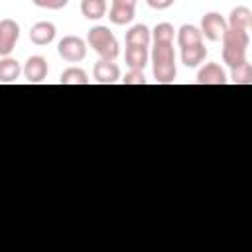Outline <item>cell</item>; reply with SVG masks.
Returning <instances> with one entry per match:
<instances>
[{
  "mask_svg": "<svg viewBox=\"0 0 252 252\" xmlns=\"http://www.w3.org/2000/svg\"><path fill=\"white\" fill-rule=\"evenodd\" d=\"M222 41V61L234 69L238 65H242L246 59V53H248V45H250V35L248 32L244 30H232L228 28L224 32V35L220 37Z\"/></svg>",
  "mask_w": 252,
  "mask_h": 252,
  "instance_id": "1",
  "label": "cell"
},
{
  "mask_svg": "<svg viewBox=\"0 0 252 252\" xmlns=\"http://www.w3.org/2000/svg\"><path fill=\"white\" fill-rule=\"evenodd\" d=\"M152 67H154V79L159 85H169L177 77L175 67V51L173 43H154L152 49Z\"/></svg>",
  "mask_w": 252,
  "mask_h": 252,
  "instance_id": "2",
  "label": "cell"
},
{
  "mask_svg": "<svg viewBox=\"0 0 252 252\" xmlns=\"http://www.w3.org/2000/svg\"><path fill=\"white\" fill-rule=\"evenodd\" d=\"M87 43H89V47H93L98 53L100 59L114 61L118 57V41L106 26L91 28L89 33H87Z\"/></svg>",
  "mask_w": 252,
  "mask_h": 252,
  "instance_id": "3",
  "label": "cell"
},
{
  "mask_svg": "<svg viewBox=\"0 0 252 252\" xmlns=\"http://www.w3.org/2000/svg\"><path fill=\"white\" fill-rule=\"evenodd\" d=\"M57 53L67 63H79L87 55V43L77 35H65L57 43Z\"/></svg>",
  "mask_w": 252,
  "mask_h": 252,
  "instance_id": "4",
  "label": "cell"
},
{
  "mask_svg": "<svg viewBox=\"0 0 252 252\" xmlns=\"http://www.w3.org/2000/svg\"><path fill=\"white\" fill-rule=\"evenodd\" d=\"M201 35H205L209 41H219L224 32L228 30L226 26V20L219 14V12H207L203 18H201Z\"/></svg>",
  "mask_w": 252,
  "mask_h": 252,
  "instance_id": "5",
  "label": "cell"
},
{
  "mask_svg": "<svg viewBox=\"0 0 252 252\" xmlns=\"http://www.w3.org/2000/svg\"><path fill=\"white\" fill-rule=\"evenodd\" d=\"M20 39V26L12 18L0 20V57H8Z\"/></svg>",
  "mask_w": 252,
  "mask_h": 252,
  "instance_id": "6",
  "label": "cell"
},
{
  "mask_svg": "<svg viewBox=\"0 0 252 252\" xmlns=\"http://www.w3.org/2000/svg\"><path fill=\"white\" fill-rule=\"evenodd\" d=\"M47 71H49L47 61L41 55L28 57V61L24 63V69H22V73H24V77H26L28 83H41L47 77Z\"/></svg>",
  "mask_w": 252,
  "mask_h": 252,
  "instance_id": "7",
  "label": "cell"
},
{
  "mask_svg": "<svg viewBox=\"0 0 252 252\" xmlns=\"http://www.w3.org/2000/svg\"><path fill=\"white\" fill-rule=\"evenodd\" d=\"M93 77L100 85H112V83H116L120 79V69H118L116 63L106 61V59H100L93 67Z\"/></svg>",
  "mask_w": 252,
  "mask_h": 252,
  "instance_id": "8",
  "label": "cell"
},
{
  "mask_svg": "<svg viewBox=\"0 0 252 252\" xmlns=\"http://www.w3.org/2000/svg\"><path fill=\"white\" fill-rule=\"evenodd\" d=\"M226 73L219 63H207L197 73L199 85H226Z\"/></svg>",
  "mask_w": 252,
  "mask_h": 252,
  "instance_id": "9",
  "label": "cell"
},
{
  "mask_svg": "<svg viewBox=\"0 0 252 252\" xmlns=\"http://www.w3.org/2000/svg\"><path fill=\"white\" fill-rule=\"evenodd\" d=\"M55 33H57V30L51 22H37L30 30V39H32V43L41 47V45L51 43L55 39Z\"/></svg>",
  "mask_w": 252,
  "mask_h": 252,
  "instance_id": "10",
  "label": "cell"
},
{
  "mask_svg": "<svg viewBox=\"0 0 252 252\" xmlns=\"http://www.w3.org/2000/svg\"><path fill=\"white\" fill-rule=\"evenodd\" d=\"M226 26L232 28V30H244V32H248L250 26H252V12H250V8H246V6L232 8L230 14H228V20H226Z\"/></svg>",
  "mask_w": 252,
  "mask_h": 252,
  "instance_id": "11",
  "label": "cell"
},
{
  "mask_svg": "<svg viewBox=\"0 0 252 252\" xmlns=\"http://www.w3.org/2000/svg\"><path fill=\"white\" fill-rule=\"evenodd\" d=\"M148 59H150V53H148V47L144 45H126V53H124V61L130 69H142L148 65Z\"/></svg>",
  "mask_w": 252,
  "mask_h": 252,
  "instance_id": "12",
  "label": "cell"
},
{
  "mask_svg": "<svg viewBox=\"0 0 252 252\" xmlns=\"http://www.w3.org/2000/svg\"><path fill=\"white\" fill-rule=\"evenodd\" d=\"M124 41H126V45H144V47H148L150 41H152V32H150L148 26L136 24V26H132V28L126 32Z\"/></svg>",
  "mask_w": 252,
  "mask_h": 252,
  "instance_id": "13",
  "label": "cell"
},
{
  "mask_svg": "<svg viewBox=\"0 0 252 252\" xmlns=\"http://www.w3.org/2000/svg\"><path fill=\"white\" fill-rule=\"evenodd\" d=\"M177 43L179 47H191V45H197V43H203V35H201V30L193 24H183L179 30H177Z\"/></svg>",
  "mask_w": 252,
  "mask_h": 252,
  "instance_id": "14",
  "label": "cell"
},
{
  "mask_svg": "<svg viewBox=\"0 0 252 252\" xmlns=\"http://www.w3.org/2000/svg\"><path fill=\"white\" fill-rule=\"evenodd\" d=\"M205 57H207V47L203 43L181 49V63L185 67H199L205 61Z\"/></svg>",
  "mask_w": 252,
  "mask_h": 252,
  "instance_id": "15",
  "label": "cell"
},
{
  "mask_svg": "<svg viewBox=\"0 0 252 252\" xmlns=\"http://www.w3.org/2000/svg\"><path fill=\"white\" fill-rule=\"evenodd\" d=\"M22 73L20 63L14 57H2L0 59V83H16Z\"/></svg>",
  "mask_w": 252,
  "mask_h": 252,
  "instance_id": "16",
  "label": "cell"
},
{
  "mask_svg": "<svg viewBox=\"0 0 252 252\" xmlns=\"http://www.w3.org/2000/svg\"><path fill=\"white\" fill-rule=\"evenodd\" d=\"M81 14L87 20H100L106 16V0H81Z\"/></svg>",
  "mask_w": 252,
  "mask_h": 252,
  "instance_id": "17",
  "label": "cell"
},
{
  "mask_svg": "<svg viewBox=\"0 0 252 252\" xmlns=\"http://www.w3.org/2000/svg\"><path fill=\"white\" fill-rule=\"evenodd\" d=\"M59 83L61 85H89L91 79H89V75L83 69H79V67H67L61 73Z\"/></svg>",
  "mask_w": 252,
  "mask_h": 252,
  "instance_id": "18",
  "label": "cell"
},
{
  "mask_svg": "<svg viewBox=\"0 0 252 252\" xmlns=\"http://www.w3.org/2000/svg\"><path fill=\"white\" fill-rule=\"evenodd\" d=\"M173 35H175V30L171 24L167 22H161L158 24L154 30H152V39L154 43H173Z\"/></svg>",
  "mask_w": 252,
  "mask_h": 252,
  "instance_id": "19",
  "label": "cell"
},
{
  "mask_svg": "<svg viewBox=\"0 0 252 252\" xmlns=\"http://www.w3.org/2000/svg\"><path fill=\"white\" fill-rule=\"evenodd\" d=\"M134 12L136 8H122V6H112L110 12H108V18L112 24L116 26H124V24H130L134 20Z\"/></svg>",
  "mask_w": 252,
  "mask_h": 252,
  "instance_id": "20",
  "label": "cell"
},
{
  "mask_svg": "<svg viewBox=\"0 0 252 252\" xmlns=\"http://www.w3.org/2000/svg\"><path fill=\"white\" fill-rule=\"evenodd\" d=\"M230 79L236 85H250L252 83V65L248 61H244L242 65L230 69Z\"/></svg>",
  "mask_w": 252,
  "mask_h": 252,
  "instance_id": "21",
  "label": "cell"
},
{
  "mask_svg": "<svg viewBox=\"0 0 252 252\" xmlns=\"http://www.w3.org/2000/svg\"><path fill=\"white\" fill-rule=\"evenodd\" d=\"M124 85H146V77H144V71L142 69H130L124 79H122Z\"/></svg>",
  "mask_w": 252,
  "mask_h": 252,
  "instance_id": "22",
  "label": "cell"
},
{
  "mask_svg": "<svg viewBox=\"0 0 252 252\" xmlns=\"http://www.w3.org/2000/svg\"><path fill=\"white\" fill-rule=\"evenodd\" d=\"M37 8H47V10H61L69 4V0H32Z\"/></svg>",
  "mask_w": 252,
  "mask_h": 252,
  "instance_id": "23",
  "label": "cell"
},
{
  "mask_svg": "<svg viewBox=\"0 0 252 252\" xmlns=\"http://www.w3.org/2000/svg\"><path fill=\"white\" fill-rule=\"evenodd\" d=\"M173 2H175V0H146V4H148L150 8H154V10H165V8H169Z\"/></svg>",
  "mask_w": 252,
  "mask_h": 252,
  "instance_id": "24",
  "label": "cell"
},
{
  "mask_svg": "<svg viewBox=\"0 0 252 252\" xmlns=\"http://www.w3.org/2000/svg\"><path fill=\"white\" fill-rule=\"evenodd\" d=\"M138 0H112V6H122V8H136Z\"/></svg>",
  "mask_w": 252,
  "mask_h": 252,
  "instance_id": "25",
  "label": "cell"
}]
</instances>
